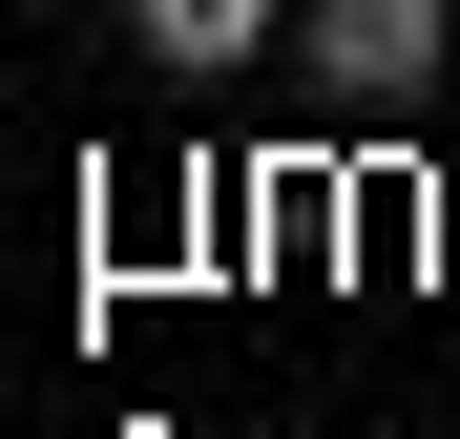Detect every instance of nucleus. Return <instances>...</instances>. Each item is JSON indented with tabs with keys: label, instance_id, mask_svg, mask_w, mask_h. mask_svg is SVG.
<instances>
[{
	"label": "nucleus",
	"instance_id": "nucleus-2",
	"mask_svg": "<svg viewBox=\"0 0 460 439\" xmlns=\"http://www.w3.org/2000/svg\"><path fill=\"white\" fill-rule=\"evenodd\" d=\"M126 42L209 84V63H252V42H272V0H126Z\"/></svg>",
	"mask_w": 460,
	"mask_h": 439
},
{
	"label": "nucleus",
	"instance_id": "nucleus-1",
	"mask_svg": "<svg viewBox=\"0 0 460 439\" xmlns=\"http://www.w3.org/2000/svg\"><path fill=\"white\" fill-rule=\"evenodd\" d=\"M314 63H335V105H439V0H314Z\"/></svg>",
	"mask_w": 460,
	"mask_h": 439
}]
</instances>
